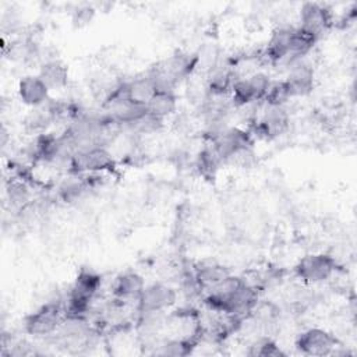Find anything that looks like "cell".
<instances>
[{"label":"cell","instance_id":"cell-21","mask_svg":"<svg viewBox=\"0 0 357 357\" xmlns=\"http://www.w3.org/2000/svg\"><path fill=\"white\" fill-rule=\"evenodd\" d=\"M85 190H88L86 184L84 181H67L64 183L61 187H60V197L63 198L64 202H71V201H75L78 199L84 192Z\"/></svg>","mask_w":357,"mask_h":357},{"label":"cell","instance_id":"cell-12","mask_svg":"<svg viewBox=\"0 0 357 357\" xmlns=\"http://www.w3.org/2000/svg\"><path fill=\"white\" fill-rule=\"evenodd\" d=\"M17 91H18V96L22 103H25L31 107H39L47 102L50 89L36 74V75L22 77L18 82Z\"/></svg>","mask_w":357,"mask_h":357},{"label":"cell","instance_id":"cell-22","mask_svg":"<svg viewBox=\"0 0 357 357\" xmlns=\"http://www.w3.org/2000/svg\"><path fill=\"white\" fill-rule=\"evenodd\" d=\"M92 17H93V10H92V8H89V7L78 8V10L74 13L73 21H74V24H75L77 26H84V25H86L88 22H91Z\"/></svg>","mask_w":357,"mask_h":357},{"label":"cell","instance_id":"cell-18","mask_svg":"<svg viewBox=\"0 0 357 357\" xmlns=\"http://www.w3.org/2000/svg\"><path fill=\"white\" fill-rule=\"evenodd\" d=\"M6 195L13 206L22 208L29 199V188L24 181L10 180L6 185Z\"/></svg>","mask_w":357,"mask_h":357},{"label":"cell","instance_id":"cell-11","mask_svg":"<svg viewBox=\"0 0 357 357\" xmlns=\"http://www.w3.org/2000/svg\"><path fill=\"white\" fill-rule=\"evenodd\" d=\"M284 81L289 86L291 98L305 96L314 88V70L308 63L303 60L293 61Z\"/></svg>","mask_w":357,"mask_h":357},{"label":"cell","instance_id":"cell-19","mask_svg":"<svg viewBox=\"0 0 357 357\" xmlns=\"http://www.w3.org/2000/svg\"><path fill=\"white\" fill-rule=\"evenodd\" d=\"M220 159L216 156L212 148H205L199 152L197 158V167L199 173L205 177H213L216 173V169L219 167Z\"/></svg>","mask_w":357,"mask_h":357},{"label":"cell","instance_id":"cell-13","mask_svg":"<svg viewBox=\"0 0 357 357\" xmlns=\"http://www.w3.org/2000/svg\"><path fill=\"white\" fill-rule=\"evenodd\" d=\"M229 268L218 262H202L192 271L194 280L201 291H209L230 276Z\"/></svg>","mask_w":357,"mask_h":357},{"label":"cell","instance_id":"cell-17","mask_svg":"<svg viewBox=\"0 0 357 357\" xmlns=\"http://www.w3.org/2000/svg\"><path fill=\"white\" fill-rule=\"evenodd\" d=\"M291 99L286 81H271L268 92L264 98L266 106H284Z\"/></svg>","mask_w":357,"mask_h":357},{"label":"cell","instance_id":"cell-5","mask_svg":"<svg viewBox=\"0 0 357 357\" xmlns=\"http://www.w3.org/2000/svg\"><path fill=\"white\" fill-rule=\"evenodd\" d=\"M211 142V148L220 162H227L241 149L252 148L251 134L237 127H223L222 130L213 132Z\"/></svg>","mask_w":357,"mask_h":357},{"label":"cell","instance_id":"cell-9","mask_svg":"<svg viewBox=\"0 0 357 357\" xmlns=\"http://www.w3.org/2000/svg\"><path fill=\"white\" fill-rule=\"evenodd\" d=\"M289 127V114L283 106H266L261 119L254 124V134L271 139L282 135Z\"/></svg>","mask_w":357,"mask_h":357},{"label":"cell","instance_id":"cell-15","mask_svg":"<svg viewBox=\"0 0 357 357\" xmlns=\"http://www.w3.org/2000/svg\"><path fill=\"white\" fill-rule=\"evenodd\" d=\"M38 75L49 89H61L67 85L68 68L61 60L50 59L42 61Z\"/></svg>","mask_w":357,"mask_h":357},{"label":"cell","instance_id":"cell-3","mask_svg":"<svg viewBox=\"0 0 357 357\" xmlns=\"http://www.w3.org/2000/svg\"><path fill=\"white\" fill-rule=\"evenodd\" d=\"M64 310L60 303L50 301L31 312L24 319V331L32 336H47L54 333L63 319Z\"/></svg>","mask_w":357,"mask_h":357},{"label":"cell","instance_id":"cell-16","mask_svg":"<svg viewBox=\"0 0 357 357\" xmlns=\"http://www.w3.org/2000/svg\"><path fill=\"white\" fill-rule=\"evenodd\" d=\"M145 106L148 114L165 120L176 112L177 96L174 91H156Z\"/></svg>","mask_w":357,"mask_h":357},{"label":"cell","instance_id":"cell-14","mask_svg":"<svg viewBox=\"0 0 357 357\" xmlns=\"http://www.w3.org/2000/svg\"><path fill=\"white\" fill-rule=\"evenodd\" d=\"M145 286L144 278L139 273L124 272L116 278L112 293L117 301H137Z\"/></svg>","mask_w":357,"mask_h":357},{"label":"cell","instance_id":"cell-4","mask_svg":"<svg viewBox=\"0 0 357 357\" xmlns=\"http://www.w3.org/2000/svg\"><path fill=\"white\" fill-rule=\"evenodd\" d=\"M271 79L264 73H252L247 77L236 78L231 86V100L234 106H247L264 100Z\"/></svg>","mask_w":357,"mask_h":357},{"label":"cell","instance_id":"cell-6","mask_svg":"<svg viewBox=\"0 0 357 357\" xmlns=\"http://www.w3.org/2000/svg\"><path fill=\"white\" fill-rule=\"evenodd\" d=\"M177 300V291L166 283H151L144 287L137 300V310L139 314L163 312L173 307Z\"/></svg>","mask_w":357,"mask_h":357},{"label":"cell","instance_id":"cell-10","mask_svg":"<svg viewBox=\"0 0 357 357\" xmlns=\"http://www.w3.org/2000/svg\"><path fill=\"white\" fill-rule=\"evenodd\" d=\"M332 24L329 8L319 3H305L300 10V28L317 39L325 33Z\"/></svg>","mask_w":357,"mask_h":357},{"label":"cell","instance_id":"cell-7","mask_svg":"<svg viewBox=\"0 0 357 357\" xmlns=\"http://www.w3.org/2000/svg\"><path fill=\"white\" fill-rule=\"evenodd\" d=\"M296 347L305 356H328L335 354L337 339L325 329L310 328L297 336Z\"/></svg>","mask_w":357,"mask_h":357},{"label":"cell","instance_id":"cell-1","mask_svg":"<svg viewBox=\"0 0 357 357\" xmlns=\"http://www.w3.org/2000/svg\"><path fill=\"white\" fill-rule=\"evenodd\" d=\"M258 301V290L245 279L230 275L226 280L206 291L204 303L219 314L243 319L252 312Z\"/></svg>","mask_w":357,"mask_h":357},{"label":"cell","instance_id":"cell-2","mask_svg":"<svg viewBox=\"0 0 357 357\" xmlns=\"http://www.w3.org/2000/svg\"><path fill=\"white\" fill-rule=\"evenodd\" d=\"M337 269V264L333 257L328 254H307L304 255L294 266L296 276L307 283L317 284L328 280L335 271Z\"/></svg>","mask_w":357,"mask_h":357},{"label":"cell","instance_id":"cell-8","mask_svg":"<svg viewBox=\"0 0 357 357\" xmlns=\"http://www.w3.org/2000/svg\"><path fill=\"white\" fill-rule=\"evenodd\" d=\"M70 166L78 173L109 172L114 167V159L106 146H91L75 152L71 158Z\"/></svg>","mask_w":357,"mask_h":357},{"label":"cell","instance_id":"cell-20","mask_svg":"<svg viewBox=\"0 0 357 357\" xmlns=\"http://www.w3.org/2000/svg\"><path fill=\"white\" fill-rule=\"evenodd\" d=\"M251 356H261V357H280L284 356V351L271 339H262L251 346L248 351Z\"/></svg>","mask_w":357,"mask_h":357}]
</instances>
